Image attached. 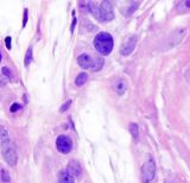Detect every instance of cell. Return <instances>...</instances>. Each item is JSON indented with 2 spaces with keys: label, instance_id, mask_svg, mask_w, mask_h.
Masks as SVG:
<instances>
[{
  "label": "cell",
  "instance_id": "6da1fadb",
  "mask_svg": "<svg viewBox=\"0 0 190 183\" xmlns=\"http://www.w3.org/2000/svg\"><path fill=\"white\" fill-rule=\"evenodd\" d=\"M88 7L99 20L108 21V20H112L114 18L113 6H112L111 1H101L100 5H96L94 1H91L88 4Z\"/></svg>",
  "mask_w": 190,
  "mask_h": 183
},
{
  "label": "cell",
  "instance_id": "7a4b0ae2",
  "mask_svg": "<svg viewBox=\"0 0 190 183\" xmlns=\"http://www.w3.org/2000/svg\"><path fill=\"white\" fill-rule=\"evenodd\" d=\"M94 46L101 55H109L113 49V38L108 32H100L94 38Z\"/></svg>",
  "mask_w": 190,
  "mask_h": 183
},
{
  "label": "cell",
  "instance_id": "3957f363",
  "mask_svg": "<svg viewBox=\"0 0 190 183\" xmlns=\"http://www.w3.org/2000/svg\"><path fill=\"white\" fill-rule=\"evenodd\" d=\"M1 152H2V156H4V159L6 161V163L10 166H14L17 164L18 155H17V150H16V146H14L12 140H10V139L2 140V143H1Z\"/></svg>",
  "mask_w": 190,
  "mask_h": 183
},
{
  "label": "cell",
  "instance_id": "277c9868",
  "mask_svg": "<svg viewBox=\"0 0 190 183\" xmlns=\"http://www.w3.org/2000/svg\"><path fill=\"white\" fill-rule=\"evenodd\" d=\"M77 62L80 64V67L83 69H91L93 72H99L103 65V58L98 57V58H93L88 54H82L79 56Z\"/></svg>",
  "mask_w": 190,
  "mask_h": 183
},
{
  "label": "cell",
  "instance_id": "5b68a950",
  "mask_svg": "<svg viewBox=\"0 0 190 183\" xmlns=\"http://www.w3.org/2000/svg\"><path fill=\"white\" fill-rule=\"evenodd\" d=\"M156 175V165L154 161L152 158H150L149 161H146L143 168H142V181L143 183H150L154 178Z\"/></svg>",
  "mask_w": 190,
  "mask_h": 183
},
{
  "label": "cell",
  "instance_id": "8992f818",
  "mask_svg": "<svg viewBox=\"0 0 190 183\" xmlns=\"http://www.w3.org/2000/svg\"><path fill=\"white\" fill-rule=\"evenodd\" d=\"M56 147L61 154H69L72 149V142L68 136H60L56 139Z\"/></svg>",
  "mask_w": 190,
  "mask_h": 183
},
{
  "label": "cell",
  "instance_id": "52a82bcc",
  "mask_svg": "<svg viewBox=\"0 0 190 183\" xmlns=\"http://www.w3.org/2000/svg\"><path fill=\"white\" fill-rule=\"evenodd\" d=\"M136 44H137V36H131L126 42L124 43V45L121 46V50H120L121 55H124V56L131 55V54L133 53L134 48H136Z\"/></svg>",
  "mask_w": 190,
  "mask_h": 183
},
{
  "label": "cell",
  "instance_id": "ba28073f",
  "mask_svg": "<svg viewBox=\"0 0 190 183\" xmlns=\"http://www.w3.org/2000/svg\"><path fill=\"white\" fill-rule=\"evenodd\" d=\"M67 173L72 177H79L81 175V166L79 164V162L70 161L68 166H67Z\"/></svg>",
  "mask_w": 190,
  "mask_h": 183
},
{
  "label": "cell",
  "instance_id": "9c48e42d",
  "mask_svg": "<svg viewBox=\"0 0 190 183\" xmlns=\"http://www.w3.org/2000/svg\"><path fill=\"white\" fill-rule=\"evenodd\" d=\"M126 88H127V83L124 79H119L113 84V89H114V91L118 95H124V93L126 91Z\"/></svg>",
  "mask_w": 190,
  "mask_h": 183
},
{
  "label": "cell",
  "instance_id": "30bf717a",
  "mask_svg": "<svg viewBox=\"0 0 190 183\" xmlns=\"http://www.w3.org/2000/svg\"><path fill=\"white\" fill-rule=\"evenodd\" d=\"M87 80H88V74L87 73L79 74L77 77H76V80H75V84H76L77 87H81V86H83L84 83L87 82Z\"/></svg>",
  "mask_w": 190,
  "mask_h": 183
},
{
  "label": "cell",
  "instance_id": "8fae6325",
  "mask_svg": "<svg viewBox=\"0 0 190 183\" xmlns=\"http://www.w3.org/2000/svg\"><path fill=\"white\" fill-rule=\"evenodd\" d=\"M58 183H74V177L70 176L67 171H63L60 175V180Z\"/></svg>",
  "mask_w": 190,
  "mask_h": 183
},
{
  "label": "cell",
  "instance_id": "7c38bea8",
  "mask_svg": "<svg viewBox=\"0 0 190 183\" xmlns=\"http://www.w3.org/2000/svg\"><path fill=\"white\" fill-rule=\"evenodd\" d=\"M176 10L180 12H185V11H190V0L187 1H180L176 6Z\"/></svg>",
  "mask_w": 190,
  "mask_h": 183
},
{
  "label": "cell",
  "instance_id": "4fadbf2b",
  "mask_svg": "<svg viewBox=\"0 0 190 183\" xmlns=\"http://www.w3.org/2000/svg\"><path fill=\"white\" fill-rule=\"evenodd\" d=\"M32 62V49L31 48H29V50L26 51V55H25V61H24V64H25V67H29L30 64Z\"/></svg>",
  "mask_w": 190,
  "mask_h": 183
},
{
  "label": "cell",
  "instance_id": "5bb4252c",
  "mask_svg": "<svg viewBox=\"0 0 190 183\" xmlns=\"http://www.w3.org/2000/svg\"><path fill=\"white\" fill-rule=\"evenodd\" d=\"M0 176H1V181L4 183H10L11 177H10L9 171H7L6 169H1V174H0Z\"/></svg>",
  "mask_w": 190,
  "mask_h": 183
},
{
  "label": "cell",
  "instance_id": "9a60e30c",
  "mask_svg": "<svg viewBox=\"0 0 190 183\" xmlns=\"http://www.w3.org/2000/svg\"><path fill=\"white\" fill-rule=\"evenodd\" d=\"M130 132H131L132 137L134 138V139H137L138 134H139V132H138V125L137 124H131L130 125Z\"/></svg>",
  "mask_w": 190,
  "mask_h": 183
},
{
  "label": "cell",
  "instance_id": "2e32d148",
  "mask_svg": "<svg viewBox=\"0 0 190 183\" xmlns=\"http://www.w3.org/2000/svg\"><path fill=\"white\" fill-rule=\"evenodd\" d=\"M0 138L2 140H6V139H10L9 138V131L5 128V126L0 125Z\"/></svg>",
  "mask_w": 190,
  "mask_h": 183
},
{
  "label": "cell",
  "instance_id": "e0dca14e",
  "mask_svg": "<svg viewBox=\"0 0 190 183\" xmlns=\"http://www.w3.org/2000/svg\"><path fill=\"white\" fill-rule=\"evenodd\" d=\"M20 107H21V106H20L19 103H17V102H14V103H13V105L11 106V108H10V111H11L12 113H14V112H17V111L20 110Z\"/></svg>",
  "mask_w": 190,
  "mask_h": 183
},
{
  "label": "cell",
  "instance_id": "ac0fdd59",
  "mask_svg": "<svg viewBox=\"0 0 190 183\" xmlns=\"http://www.w3.org/2000/svg\"><path fill=\"white\" fill-rule=\"evenodd\" d=\"M2 73L5 74L9 79H12V73H11V70H10L7 67H4V68H2Z\"/></svg>",
  "mask_w": 190,
  "mask_h": 183
},
{
  "label": "cell",
  "instance_id": "d6986e66",
  "mask_svg": "<svg viewBox=\"0 0 190 183\" xmlns=\"http://www.w3.org/2000/svg\"><path fill=\"white\" fill-rule=\"evenodd\" d=\"M70 103H72V101H70V100H69V101H67V102L64 103L63 106L61 107V112H65V111H67V110H68V108H69V106H70Z\"/></svg>",
  "mask_w": 190,
  "mask_h": 183
},
{
  "label": "cell",
  "instance_id": "ffe728a7",
  "mask_svg": "<svg viewBox=\"0 0 190 183\" xmlns=\"http://www.w3.org/2000/svg\"><path fill=\"white\" fill-rule=\"evenodd\" d=\"M11 37H6L5 38V44H6V48H7V50H11Z\"/></svg>",
  "mask_w": 190,
  "mask_h": 183
},
{
  "label": "cell",
  "instance_id": "44dd1931",
  "mask_svg": "<svg viewBox=\"0 0 190 183\" xmlns=\"http://www.w3.org/2000/svg\"><path fill=\"white\" fill-rule=\"evenodd\" d=\"M27 23V10H24V18H23V26H25Z\"/></svg>",
  "mask_w": 190,
  "mask_h": 183
},
{
  "label": "cell",
  "instance_id": "7402d4cb",
  "mask_svg": "<svg viewBox=\"0 0 190 183\" xmlns=\"http://www.w3.org/2000/svg\"><path fill=\"white\" fill-rule=\"evenodd\" d=\"M0 62H1V53H0Z\"/></svg>",
  "mask_w": 190,
  "mask_h": 183
}]
</instances>
